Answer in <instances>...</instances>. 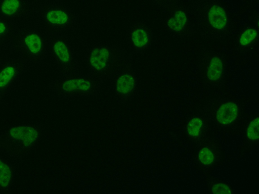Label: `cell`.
<instances>
[{
    "label": "cell",
    "mask_w": 259,
    "mask_h": 194,
    "mask_svg": "<svg viewBox=\"0 0 259 194\" xmlns=\"http://www.w3.org/2000/svg\"><path fill=\"white\" fill-rule=\"evenodd\" d=\"M17 30L15 23L0 18V50L10 45Z\"/></svg>",
    "instance_id": "19"
},
{
    "label": "cell",
    "mask_w": 259,
    "mask_h": 194,
    "mask_svg": "<svg viewBox=\"0 0 259 194\" xmlns=\"http://www.w3.org/2000/svg\"><path fill=\"white\" fill-rule=\"evenodd\" d=\"M193 9L202 37L217 41L229 35L231 29V21L222 3L215 0L196 1Z\"/></svg>",
    "instance_id": "1"
},
{
    "label": "cell",
    "mask_w": 259,
    "mask_h": 194,
    "mask_svg": "<svg viewBox=\"0 0 259 194\" xmlns=\"http://www.w3.org/2000/svg\"><path fill=\"white\" fill-rule=\"evenodd\" d=\"M258 37L257 28L250 26L244 28L238 36L236 47L238 51L242 52L253 47Z\"/></svg>",
    "instance_id": "18"
},
{
    "label": "cell",
    "mask_w": 259,
    "mask_h": 194,
    "mask_svg": "<svg viewBox=\"0 0 259 194\" xmlns=\"http://www.w3.org/2000/svg\"><path fill=\"white\" fill-rule=\"evenodd\" d=\"M9 46L28 64L41 63L49 54L46 34L33 26L17 29Z\"/></svg>",
    "instance_id": "5"
},
{
    "label": "cell",
    "mask_w": 259,
    "mask_h": 194,
    "mask_svg": "<svg viewBox=\"0 0 259 194\" xmlns=\"http://www.w3.org/2000/svg\"><path fill=\"white\" fill-rule=\"evenodd\" d=\"M46 35L48 53L59 70V77L80 74L79 64L65 34Z\"/></svg>",
    "instance_id": "8"
},
{
    "label": "cell",
    "mask_w": 259,
    "mask_h": 194,
    "mask_svg": "<svg viewBox=\"0 0 259 194\" xmlns=\"http://www.w3.org/2000/svg\"><path fill=\"white\" fill-rule=\"evenodd\" d=\"M167 12L164 21L166 30L178 38H188L195 32L186 8L176 1H155Z\"/></svg>",
    "instance_id": "9"
},
{
    "label": "cell",
    "mask_w": 259,
    "mask_h": 194,
    "mask_svg": "<svg viewBox=\"0 0 259 194\" xmlns=\"http://www.w3.org/2000/svg\"><path fill=\"white\" fill-rule=\"evenodd\" d=\"M258 117L251 119L248 123L245 134V143L249 146H256L258 141Z\"/></svg>",
    "instance_id": "20"
},
{
    "label": "cell",
    "mask_w": 259,
    "mask_h": 194,
    "mask_svg": "<svg viewBox=\"0 0 259 194\" xmlns=\"http://www.w3.org/2000/svg\"><path fill=\"white\" fill-rule=\"evenodd\" d=\"M209 123L201 114L191 117L187 122L186 133L188 137L197 144L207 137Z\"/></svg>",
    "instance_id": "16"
},
{
    "label": "cell",
    "mask_w": 259,
    "mask_h": 194,
    "mask_svg": "<svg viewBox=\"0 0 259 194\" xmlns=\"http://www.w3.org/2000/svg\"><path fill=\"white\" fill-rule=\"evenodd\" d=\"M115 95L122 104L132 100L138 88V80L127 55L119 65L111 78Z\"/></svg>",
    "instance_id": "10"
},
{
    "label": "cell",
    "mask_w": 259,
    "mask_h": 194,
    "mask_svg": "<svg viewBox=\"0 0 259 194\" xmlns=\"http://www.w3.org/2000/svg\"><path fill=\"white\" fill-rule=\"evenodd\" d=\"M210 125L221 129L235 125L242 116L240 105L236 101L218 97L209 99L199 111Z\"/></svg>",
    "instance_id": "7"
},
{
    "label": "cell",
    "mask_w": 259,
    "mask_h": 194,
    "mask_svg": "<svg viewBox=\"0 0 259 194\" xmlns=\"http://www.w3.org/2000/svg\"><path fill=\"white\" fill-rule=\"evenodd\" d=\"M195 161L198 167L205 171L217 166L222 158L220 147L214 139L207 136L198 144Z\"/></svg>",
    "instance_id": "13"
},
{
    "label": "cell",
    "mask_w": 259,
    "mask_h": 194,
    "mask_svg": "<svg viewBox=\"0 0 259 194\" xmlns=\"http://www.w3.org/2000/svg\"><path fill=\"white\" fill-rule=\"evenodd\" d=\"M43 132L40 124L12 126L0 133V152L13 160H22L35 148Z\"/></svg>",
    "instance_id": "2"
},
{
    "label": "cell",
    "mask_w": 259,
    "mask_h": 194,
    "mask_svg": "<svg viewBox=\"0 0 259 194\" xmlns=\"http://www.w3.org/2000/svg\"><path fill=\"white\" fill-rule=\"evenodd\" d=\"M33 13L46 34H65L73 28L78 22L77 13L59 1L35 2Z\"/></svg>",
    "instance_id": "3"
},
{
    "label": "cell",
    "mask_w": 259,
    "mask_h": 194,
    "mask_svg": "<svg viewBox=\"0 0 259 194\" xmlns=\"http://www.w3.org/2000/svg\"><path fill=\"white\" fill-rule=\"evenodd\" d=\"M27 68L28 63L20 58L5 59L0 66V106Z\"/></svg>",
    "instance_id": "12"
},
{
    "label": "cell",
    "mask_w": 259,
    "mask_h": 194,
    "mask_svg": "<svg viewBox=\"0 0 259 194\" xmlns=\"http://www.w3.org/2000/svg\"><path fill=\"white\" fill-rule=\"evenodd\" d=\"M4 60L5 59H4V58L0 55V66Z\"/></svg>",
    "instance_id": "22"
},
{
    "label": "cell",
    "mask_w": 259,
    "mask_h": 194,
    "mask_svg": "<svg viewBox=\"0 0 259 194\" xmlns=\"http://www.w3.org/2000/svg\"><path fill=\"white\" fill-rule=\"evenodd\" d=\"M34 2L22 0H0V18L15 23L33 13Z\"/></svg>",
    "instance_id": "15"
},
{
    "label": "cell",
    "mask_w": 259,
    "mask_h": 194,
    "mask_svg": "<svg viewBox=\"0 0 259 194\" xmlns=\"http://www.w3.org/2000/svg\"><path fill=\"white\" fill-rule=\"evenodd\" d=\"M104 80L89 74L59 77L48 84L49 89L61 99L97 96Z\"/></svg>",
    "instance_id": "6"
},
{
    "label": "cell",
    "mask_w": 259,
    "mask_h": 194,
    "mask_svg": "<svg viewBox=\"0 0 259 194\" xmlns=\"http://www.w3.org/2000/svg\"><path fill=\"white\" fill-rule=\"evenodd\" d=\"M126 55L124 49L117 45L93 44L85 55L88 74L103 80L111 78Z\"/></svg>",
    "instance_id": "4"
},
{
    "label": "cell",
    "mask_w": 259,
    "mask_h": 194,
    "mask_svg": "<svg viewBox=\"0 0 259 194\" xmlns=\"http://www.w3.org/2000/svg\"><path fill=\"white\" fill-rule=\"evenodd\" d=\"M127 36L129 44L135 54L144 53L152 44V31L144 21H139L132 24Z\"/></svg>",
    "instance_id": "14"
},
{
    "label": "cell",
    "mask_w": 259,
    "mask_h": 194,
    "mask_svg": "<svg viewBox=\"0 0 259 194\" xmlns=\"http://www.w3.org/2000/svg\"><path fill=\"white\" fill-rule=\"evenodd\" d=\"M198 69L204 83L216 88L223 87L225 82L224 60L212 50L204 49L199 54Z\"/></svg>",
    "instance_id": "11"
},
{
    "label": "cell",
    "mask_w": 259,
    "mask_h": 194,
    "mask_svg": "<svg viewBox=\"0 0 259 194\" xmlns=\"http://www.w3.org/2000/svg\"><path fill=\"white\" fill-rule=\"evenodd\" d=\"M15 172V166L0 156V194H11Z\"/></svg>",
    "instance_id": "17"
},
{
    "label": "cell",
    "mask_w": 259,
    "mask_h": 194,
    "mask_svg": "<svg viewBox=\"0 0 259 194\" xmlns=\"http://www.w3.org/2000/svg\"><path fill=\"white\" fill-rule=\"evenodd\" d=\"M212 194H232L230 187L226 183L215 179L211 181Z\"/></svg>",
    "instance_id": "21"
}]
</instances>
